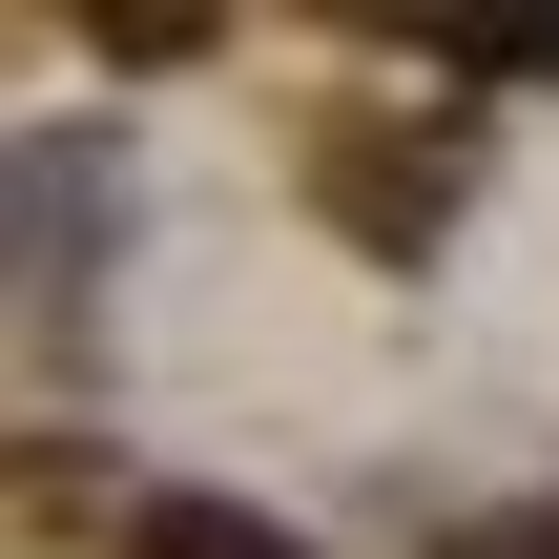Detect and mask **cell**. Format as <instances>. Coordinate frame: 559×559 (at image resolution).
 <instances>
[{"label": "cell", "mask_w": 559, "mask_h": 559, "mask_svg": "<svg viewBox=\"0 0 559 559\" xmlns=\"http://www.w3.org/2000/svg\"><path fill=\"white\" fill-rule=\"evenodd\" d=\"M124 559H290V539H270V519H228V498H166Z\"/></svg>", "instance_id": "6da1fadb"}, {"label": "cell", "mask_w": 559, "mask_h": 559, "mask_svg": "<svg viewBox=\"0 0 559 559\" xmlns=\"http://www.w3.org/2000/svg\"><path fill=\"white\" fill-rule=\"evenodd\" d=\"M456 559H559V519H477V539H456Z\"/></svg>", "instance_id": "7a4b0ae2"}]
</instances>
